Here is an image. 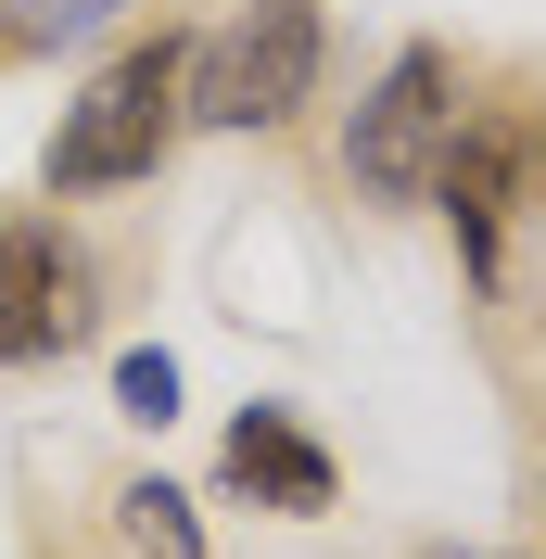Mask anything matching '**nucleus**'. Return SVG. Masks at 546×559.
Returning a JSON list of instances; mask_svg holds the SVG:
<instances>
[{
  "label": "nucleus",
  "mask_w": 546,
  "mask_h": 559,
  "mask_svg": "<svg viewBox=\"0 0 546 559\" xmlns=\"http://www.w3.org/2000/svg\"><path fill=\"white\" fill-rule=\"evenodd\" d=\"M534 509H546V484H534Z\"/></svg>",
  "instance_id": "9b49d317"
},
{
  "label": "nucleus",
  "mask_w": 546,
  "mask_h": 559,
  "mask_svg": "<svg viewBox=\"0 0 546 559\" xmlns=\"http://www.w3.org/2000/svg\"><path fill=\"white\" fill-rule=\"evenodd\" d=\"M432 559H471V547H432Z\"/></svg>",
  "instance_id": "9d476101"
},
{
  "label": "nucleus",
  "mask_w": 546,
  "mask_h": 559,
  "mask_svg": "<svg viewBox=\"0 0 546 559\" xmlns=\"http://www.w3.org/2000/svg\"><path fill=\"white\" fill-rule=\"evenodd\" d=\"M216 471H229V496H254V509H280V522H318V509L343 496L331 445H318L293 407H241V419H229V457H216Z\"/></svg>",
  "instance_id": "423d86ee"
},
{
  "label": "nucleus",
  "mask_w": 546,
  "mask_h": 559,
  "mask_svg": "<svg viewBox=\"0 0 546 559\" xmlns=\"http://www.w3.org/2000/svg\"><path fill=\"white\" fill-rule=\"evenodd\" d=\"M178 128H191V38L153 26L140 51H115V64L64 103V128H51V153H38V191H51V204L128 191V178H153L178 153Z\"/></svg>",
  "instance_id": "f257e3e1"
},
{
  "label": "nucleus",
  "mask_w": 546,
  "mask_h": 559,
  "mask_svg": "<svg viewBox=\"0 0 546 559\" xmlns=\"http://www.w3.org/2000/svg\"><path fill=\"white\" fill-rule=\"evenodd\" d=\"M318 103V0H241L191 38V128H293Z\"/></svg>",
  "instance_id": "7ed1b4c3"
},
{
  "label": "nucleus",
  "mask_w": 546,
  "mask_h": 559,
  "mask_svg": "<svg viewBox=\"0 0 546 559\" xmlns=\"http://www.w3.org/2000/svg\"><path fill=\"white\" fill-rule=\"evenodd\" d=\"M115 522H128L140 559H204V522H191V496H178V484H128V496H115Z\"/></svg>",
  "instance_id": "6e6552de"
},
{
  "label": "nucleus",
  "mask_w": 546,
  "mask_h": 559,
  "mask_svg": "<svg viewBox=\"0 0 546 559\" xmlns=\"http://www.w3.org/2000/svg\"><path fill=\"white\" fill-rule=\"evenodd\" d=\"M115 407L166 432V419H178V356H153V344H140V356H115Z\"/></svg>",
  "instance_id": "1a4fd4ad"
},
{
  "label": "nucleus",
  "mask_w": 546,
  "mask_h": 559,
  "mask_svg": "<svg viewBox=\"0 0 546 559\" xmlns=\"http://www.w3.org/2000/svg\"><path fill=\"white\" fill-rule=\"evenodd\" d=\"M521 178H534V140H521L509 115H458V153H444L432 204L458 216V254H471V280H483V293L509 280V216H521Z\"/></svg>",
  "instance_id": "39448f33"
},
{
  "label": "nucleus",
  "mask_w": 546,
  "mask_h": 559,
  "mask_svg": "<svg viewBox=\"0 0 546 559\" xmlns=\"http://www.w3.org/2000/svg\"><path fill=\"white\" fill-rule=\"evenodd\" d=\"M128 0H0V64H38V51H76L103 38Z\"/></svg>",
  "instance_id": "0eeeda50"
},
{
  "label": "nucleus",
  "mask_w": 546,
  "mask_h": 559,
  "mask_svg": "<svg viewBox=\"0 0 546 559\" xmlns=\"http://www.w3.org/2000/svg\"><path fill=\"white\" fill-rule=\"evenodd\" d=\"M90 306H103L90 254H76L51 216H13V229H0V369L64 356L76 331H90Z\"/></svg>",
  "instance_id": "20e7f679"
},
{
  "label": "nucleus",
  "mask_w": 546,
  "mask_h": 559,
  "mask_svg": "<svg viewBox=\"0 0 546 559\" xmlns=\"http://www.w3.org/2000/svg\"><path fill=\"white\" fill-rule=\"evenodd\" d=\"M458 115H471L458 51H444V38H407V51L369 76L356 128H343V178H356L369 204H432L444 153H458Z\"/></svg>",
  "instance_id": "f03ea898"
}]
</instances>
